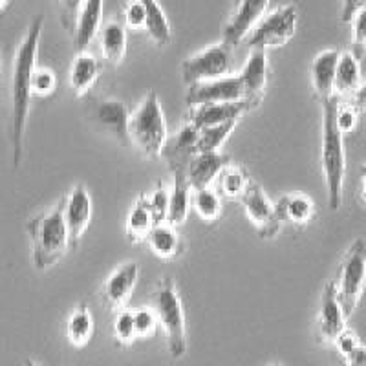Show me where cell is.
<instances>
[{"label":"cell","instance_id":"cell-20","mask_svg":"<svg viewBox=\"0 0 366 366\" xmlns=\"http://www.w3.org/2000/svg\"><path fill=\"white\" fill-rule=\"evenodd\" d=\"M231 163V158L224 152H202L191 159L187 169V185L191 191L211 187L218 172Z\"/></svg>","mask_w":366,"mask_h":366},{"label":"cell","instance_id":"cell-29","mask_svg":"<svg viewBox=\"0 0 366 366\" xmlns=\"http://www.w3.org/2000/svg\"><path fill=\"white\" fill-rule=\"evenodd\" d=\"M145 6V28L149 37L158 46H167L172 41L171 22L167 19L165 11L158 0H142Z\"/></svg>","mask_w":366,"mask_h":366},{"label":"cell","instance_id":"cell-42","mask_svg":"<svg viewBox=\"0 0 366 366\" xmlns=\"http://www.w3.org/2000/svg\"><path fill=\"white\" fill-rule=\"evenodd\" d=\"M342 361L346 366H366V350L362 342H359L357 346L350 348L348 352L341 355Z\"/></svg>","mask_w":366,"mask_h":366},{"label":"cell","instance_id":"cell-24","mask_svg":"<svg viewBox=\"0 0 366 366\" xmlns=\"http://www.w3.org/2000/svg\"><path fill=\"white\" fill-rule=\"evenodd\" d=\"M101 74L99 59L88 50L77 51L74 63L70 68V86L75 97H83L94 84Z\"/></svg>","mask_w":366,"mask_h":366},{"label":"cell","instance_id":"cell-12","mask_svg":"<svg viewBox=\"0 0 366 366\" xmlns=\"http://www.w3.org/2000/svg\"><path fill=\"white\" fill-rule=\"evenodd\" d=\"M234 101H242V86L238 75H227L220 79L191 84L185 94V103L189 109L200 107V104L234 103Z\"/></svg>","mask_w":366,"mask_h":366},{"label":"cell","instance_id":"cell-17","mask_svg":"<svg viewBox=\"0 0 366 366\" xmlns=\"http://www.w3.org/2000/svg\"><path fill=\"white\" fill-rule=\"evenodd\" d=\"M346 319H348V317L342 312L341 302H339L337 295H335V287H333V282L330 280V282H326L325 290H322L319 320H317V333H319L320 341H335L339 333L345 328H348V326H346Z\"/></svg>","mask_w":366,"mask_h":366},{"label":"cell","instance_id":"cell-27","mask_svg":"<svg viewBox=\"0 0 366 366\" xmlns=\"http://www.w3.org/2000/svg\"><path fill=\"white\" fill-rule=\"evenodd\" d=\"M251 179L247 178V174L244 172V169L238 165L229 163L218 172V176L214 178L212 185H214V191L220 198H227V200H240V196L244 194L246 187L249 185Z\"/></svg>","mask_w":366,"mask_h":366},{"label":"cell","instance_id":"cell-6","mask_svg":"<svg viewBox=\"0 0 366 366\" xmlns=\"http://www.w3.org/2000/svg\"><path fill=\"white\" fill-rule=\"evenodd\" d=\"M366 274V244L362 238L348 247L341 260L337 280H332L335 287V295L342 306V312L346 317L357 310L362 297V287H365Z\"/></svg>","mask_w":366,"mask_h":366},{"label":"cell","instance_id":"cell-31","mask_svg":"<svg viewBox=\"0 0 366 366\" xmlns=\"http://www.w3.org/2000/svg\"><path fill=\"white\" fill-rule=\"evenodd\" d=\"M94 335V317H92L90 308L86 304H81L79 308H75L66 322V337L70 345L81 346L86 345Z\"/></svg>","mask_w":366,"mask_h":366},{"label":"cell","instance_id":"cell-32","mask_svg":"<svg viewBox=\"0 0 366 366\" xmlns=\"http://www.w3.org/2000/svg\"><path fill=\"white\" fill-rule=\"evenodd\" d=\"M237 125L238 121H227V123L205 127V129L198 130L196 154H202V152H220V149L227 142L229 136L234 132Z\"/></svg>","mask_w":366,"mask_h":366},{"label":"cell","instance_id":"cell-4","mask_svg":"<svg viewBox=\"0 0 366 366\" xmlns=\"http://www.w3.org/2000/svg\"><path fill=\"white\" fill-rule=\"evenodd\" d=\"M169 139L165 114L154 90H149L143 101L129 117V142L145 158L156 159Z\"/></svg>","mask_w":366,"mask_h":366},{"label":"cell","instance_id":"cell-26","mask_svg":"<svg viewBox=\"0 0 366 366\" xmlns=\"http://www.w3.org/2000/svg\"><path fill=\"white\" fill-rule=\"evenodd\" d=\"M145 242L149 244L150 251L163 260H171V258L178 257L182 251V238H179L178 231L167 222L152 225Z\"/></svg>","mask_w":366,"mask_h":366},{"label":"cell","instance_id":"cell-46","mask_svg":"<svg viewBox=\"0 0 366 366\" xmlns=\"http://www.w3.org/2000/svg\"><path fill=\"white\" fill-rule=\"evenodd\" d=\"M0 75H2V51H0Z\"/></svg>","mask_w":366,"mask_h":366},{"label":"cell","instance_id":"cell-41","mask_svg":"<svg viewBox=\"0 0 366 366\" xmlns=\"http://www.w3.org/2000/svg\"><path fill=\"white\" fill-rule=\"evenodd\" d=\"M83 2L84 0H59V4H61V24H63L68 34L74 35L75 22L79 17V9Z\"/></svg>","mask_w":366,"mask_h":366},{"label":"cell","instance_id":"cell-10","mask_svg":"<svg viewBox=\"0 0 366 366\" xmlns=\"http://www.w3.org/2000/svg\"><path fill=\"white\" fill-rule=\"evenodd\" d=\"M267 75H269L267 54L262 50H253L238 74L242 86V103L246 104L247 112L262 104L267 88Z\"/></svg>","mask_w":366,"mask_h":366},{"label":"cell","instance_id":"cell-23","mask_svg":"<svg viewBox=\"0 0 366 366\" xmlns=\"http://www.w3.org/2000/svg\"><path fill=\"white\" fill-rule=\"evenodd\" d=\"M104 0H84L79 9V17L75 22L74 42L77 51L88 50L92 41L97 37L101 28V17H103Z\"/></svg>","mask_w":366,"mask_h":366},{"label":"cell","instance_id":"cell-2","mask_svg":"<svg viewBox=\"0 0 366 366\" xmlns=\"http://www.w3.org/2000/svg\"><path fill=\"white\" fill-rule=\"evenodd\" d=\"M63 198L48 211L41 212L28 222L34 266L37 271H48L64 258L70 249V237L64 222Z\"/></svg>","mask_w":366,"mask_h":366},{"label":"cell","instance_id":"cell-13","mask_svg":"<svg viewBox=\"0 0 366 366\" xmlns=\"http://www.w3.org/2000/svg\"><path fill=\"white\" fill-rule=\"evenodd\" d=\"M362 96H365V84H362L361 59L352 50L341 51L335 79H333V99H354L362 107Z\"/></svg>","mask_w":366,"mask_h":366},{"label":"cell","instance_id":"cell-8","mask_svg":"<svg viewBox=\"0 0 366 366\" xmlns=\"http://www.w3.org/2000/svg\"><path fill=\"white\" fill-rule=\"evenodd\" d=\"M233 48L224 42L211 44L198 54L191 55L182 63L183 83L191 84L205 83V81L220 79L233 75Z\"/></svg>","mask_w":366,"mask_h":366},{"label":"cell","instance_id":"cell-39","mask_svg":"<svg viewBox=\"0 0 366 366\" xmlns=\"http://www.w3.org/2000/svg\"><path fill=\"white\" fill-rule=\"evenodd\" d=\"M350 24H352V48L350 50L354 51L359 59H362L366 46V9L357 13Z\"/></svg>","mask_w":366,"mask_h":366},{"label":"cell","instance_id":"cell-15","mask_svg":"<svg viewBox=\"0 0 366 366\" xmlns=\"http://www.w3.org/2000/svg\"><path fill=\"white\" fill-rule=\"evenodd\" d=\"M63 202L64 222H66L68 237H70V247H77L92 220L90 192L86 191L84 185H77L66 196H63Z\"/></svg>","mask_w":366,"mask_h":366},{"label":"cell","instance_id":"cell-38","mask_svg":"<svg viewBox=\"0 0 366 366\" xmlns=\"http://www.w3.org/2000/svg\"><path fill=\"white\" fill-rule=\"evenodd\" d=\"M114 335L119 345H132L136 341V330H134V317L130 310H119L114 319Z\"/></svg>","mask_w":366,"mask_h":366},{"label":"cell","instance_id":"cell-37","mask_svg":"<svg viewBox=\"0 0 366 366\" xmlns=\"http://www.w3.org/2000/svg\"><path fill=\"white\" fill-rule=\"evenodd\" d=\"M145 204L156 224L165 222L167 207H169V189L163 183H158V187L154 191L150 192V194H145Z\"/></svg>","mask_w":366,"mask_h":366},{"label":"cell","instance_id":"cell-9","mask_svg":"<svg viewBox=\"0 0 366 366\" xmlns=\"http://www.w3.org/2000/svg\"><path fill=\"white\" fill-rule=\"evenodd\" d=\"M240 204L244 207L246 217L254 225L257 233L262 238H273L280 231L282 224L279 220L277 209L273 202L267 198L264 189L258 183L249 182L244 194L240 196Z\"/></svg>","mask_w":366,"mask_h":366},{"label":"cell","instance_id":"cell-1","mask_svg":"<svg viewBox=\"0 0 366 366\" xmlns=\"http://www.w3.org/2000/svg\"><path fill=\"white\" fill-rule=\"evenodd\" d=\"M42 28H44V17L37 15L19 44L15 61H13L9 143H11V163L15 169L21 167L22 156H24V134L29 114V101H31V74L37 68Z\"/></svg>","mask_w":366,"mask_h":366},{"label":"cell","instance_id":"cell-16","mask_svg":"<svg viewBox=\"0 0 366 366\" xmlns=\"http://www.w3.org/2000/svg\"><path fill=\"white\" fill-rule=\"evenodd\" d=\"M137 279H139V264L137 262H127L117 267L107 279L103 290H101L103 302L114 312L125 310L137 284Z\"/></svg>","mask_w":366,"mask_h":366},{"label":"cell","instance_id":"cell-22","mask_svg":"<svg viewBox=\"0 0 366 366\" xmlns=\"http://www.w3.org/2000/svg\"><path fill=\"white\" fill-rule=\"evenodd\" d=\"M274 209H277L280 224L293 225H308L315 218L317 212L312 196L304 192H287L274 204Z\"/></svg>","mask_w":366,"mask_h":366},{"label":"cell","instance_id":"cell-34","mask_svg":"<svg viewBox=\"0 0 366 366\" xmlns=\"http://www.w3.org/2000/svg\"><path fill=\"white\" fill-rule=\"evenodd\" d=\"M359 112H361V104L355 103L354 99H333V119L342 136L352 134L357 129Z\"/></svg>","mask_w":366,"mask_h":366},{"label":"cell","instance_id":"cell-18","mask_svg":"<svg viewBox=\"0 0 366 366\" xmlns=\"http://www.w3.org/2000/svg\"><path fill=\"white\" fill-rule=\"evenodd\" d=\"M339 55H341V51L335 50V48H328V50L319 51L312 61L310 74H312L313 96L320 104L333 99V79H335Z\"/></svg>","mask_w":366,"mask_h":366},{"label":"cell","instance_id":"cell-35","mask_svg":"<svg viewBox=\"0 0 366 366\" xmlns=\"http://www.w3.org/2000/svg\"><path fill=\"white\" fill-rule=\"evenodd\" d=\"M134 317V330H136L137 339H150L154 337L159 325L156 319V313L152 308H137L132 312Z\"/></svg>","mask_w":366,"mask_h":366},{"label":"cell","instance_id":"cell-40","mask_svg":"<svg viewBox=\"0 0 366 366\" xmlns=\"http://www.w3.org/2000/svg\"><path fill=\"white\" fill-rule=\"evenodd\" d=\"M123 19H125L127 29L137 31L145 28V6L142 4V0H129L125 4Z\"/></svg>","mask_w":366,"mask_h":366},{"label":"cell","instance_id":"cell-14","mask_svg":"<svg viewBox=\"0 0 366 366\" xmlns=\"http://www.w3.org/2000/svg\"><path fill=\"white\" fill-rule=\"evenodd\" d=\"M196 139L198 130L185 123L174 137H169L162 150L172 178H187V169L191 159L196 156Z\"/></svg>","mask_w":366,"mask_h":366},{"label":"cell","instance_id":"cell-19","mask_svg":"<svg viewBox=\"0 0 366 366\" xmlns=\"http://www.w3.org/2000/svg\"><path fill=\"white\" fill-rule=\"evenodd\" d=\"M247 112L246 104L242 101L234 103H212L192 107L187 114V123L194 127L196 130L205 129V127L220 125L227 121H240V117Z\"/></svg>","mask_w":366,"mask_h":366},{"label":"cell","instance_id":"cell-45","mask_svg":"<svg viewBox=\"0 0 366 366\" xmlns=\"http://www.w3.org/2000/svg\"><path fill=\"white\" fill-rule=\"evenodd\" d=\"M24 366H39V365L35 361H29L28 359V361H24Z\"/></svg>","mask_w":366,"mask_h":366},{"label":"cell","instance_id":"cell-28","mask_svg":"<svg viewBox=\"0 0 366 366\" xmlns=\"http://www.w3.org/2000/svg\"><path fill=\"white\" fill-rule=\"evenodd\" d=\"M154 218L150 214L149 207L145 204V194L137 196V200L130 207L129 214H127V224H125V233L129 242L132 244H142L145 242L147 234L154 225Z\"/></svg>","mask_w":366,"mask_h":366},{"label":"cell","instance_id":"cell-44","mask_svg":"<svg viewBox=\"0 0 366 366\" xmlns=\"http://www.w3.org/2000/svg\"><path fill=\"white\" fill-rule=\"evenodd\" d=\"M9 6V0H0V11H4Z\"/></svg>","mask_w":366,"mask_h":366},{"label":"cell","instance_id":"cell-30","mask_svg":"<svg viewBox=\"0 0 366 366\" xmlns=\"http://www.w3.org/2000/svg\"><path fill=\"white\" fill-rule=\"evenodd\" d=\"M174 187L169 191V207H167L165 222L172 227L185 224L191 209V189L187 185V178H172Z\"/></svg>","mask_w":366,"mask_h":366},{"label":"cell","instance_id":"cell-47","mask_svg":"<svg viewBox=\"0 0 366 366\" xmlns=\"http://www.w3.org/2000/svg\"><path fill=\"white\" fill-rule=\"evenodd\" d=\"M267 366H282V365H277V362H271V365H267Z\"/></svg>","mask_w":366,"mask_h":366},{"label":"cell","instance_id":"cell-25","mask_svg":"<svg viewBox=\"0 0 366 366\" xmlns=\"http://www.w3.org/2000/svg\"><path fill=\"white\" fill-rule=\"evenodd\" d=\"M99 35V46L103 57L112 64H121L127 55L129 46V35L123 22L109 21L104 22L97 31Z\"/></svg>","mask_w":366,"mask_h":366},{"label":"cell","instance_id":"cell-3","mask_svg":"<svg viewBox=\"0 0 366 366\" xmlns=\"http://www.w3.org/2000/svg\"><path fill=\"white\" fill-rule=\"evenodd\" d=\"M320 165L325 172L328 189V205L337 211L342 204L346 178L345 136L339 132L333 119V99L322 104V147H320Z\"/></svg>","mask_w":366,"mask_h":366},{"label":"cell","instance_id":"cell-11","mask_svg":"<svg viewBox=\"0 0 366 366\" xmlns=\"http://www.w3.org/2000/svg\"><path fill=\"white\" fill-rule=\"evenodd\" d=\"M271 0H234L233 11L224 29V44L234 48L246 41L251 29L266 15Z\"/></svg>","mask_w":366,"mask_h":366},{"label":"cell","instance_id":"cell-43","mask_svg":"<svg viewBox=\"0 0 366 366\" xmlns=\"http://www.w3.org/2000/svg\"><path fill=\"white\" fill-rule=\"evenodd\" d=\"M366 9V0H342V11L341 19L342 22H352L355 15Z\"/></svg>","mask_w":366,"mask_h":366},{"label":"cell","instance_id":"cell-7","mask_svg":"<svg viewBox=\"0 0 366 366\" xmlns=\"http://www.w3.org/2000/svg\"><path fill=\"white\" fill-rule=\"evenodd\" d=\"M299 26V8L295 4H286L264 15L246 37L247 44L253 50H273L282 48L292 41Z\"/></svg>","mask_w":366,"mask_h":366},{"label":"cell","instance_id":"cell-21","mask_svg":"<svg viewBox=\"0 0 366 366\" xmlns=\"http://www.w3.org/2000/svg\"><path fill=\"white\" fill-rule=\"evenodd\" d=\"M129 117L130 110L123 101L104 99L97 104L96 121L109 134H112L121 145H130L129 142Z\"/></svg>","mask_w":366,"mask_h":366},{"label":"cell","instance_id":"cell-33","mask_svg":"<svg viewBox=\"0 0 366 366\" xmlns=\"http://www.w3.org/2000/svg\"><path fill=\"white\" fill-rule=\"evenodd\" d=\"M191 205L204 222H217L222 214V198L212 187L196 189L191 194Z\"/></svg>","mask_w":366,"mask_h":366},{"label":"cell","instance_id":"cell-36","mask_svg":"<svg viewBox=\"0 0 366 366\" xmlns=\"http://www.w3.org/2000/svg\"><path fill=\"white\" fill-rule=\"evenodd\" d=\"M57 88V77L46 66H37L31 74V97H50Z\"/></svg>","mask_w":366,"mask_h":366},{"label":"cell","instance_id":"cell-5","mask_svg":"<svg viewBox=\"0 0 366 366\" xmlns=\"http://www.w3.org/2000/svg\"><path fill=\"white\" fill-rule=\"evenodd\" d=\"M152 310L156 313L158 325L167 335V348L172 359H179L187 352V325L185 312L174 280L165 277L159 280L152 293Z\"/></svg>","mask_w":366,"mask_h":366}]
</instances>
